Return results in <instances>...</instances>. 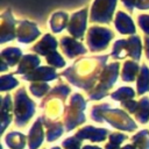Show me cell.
<instances>
[{
    "instance_id": "obj_5",
    "label": "cell",
    "mask_w": 149,
    "mask_h": 149,
    "mask_svg": "<svg viewBox=\"0 0 149 149\" xmlns=\"http://www.w3.org/2000/svg\"><path fill=\"white\" fill-rule=\"evenodd\" d=\"M127 139L126 135L123 134H119V133H114L109 136V143L106 146L105 149H121L120 144Z\"/></svg>"
},
{
    "instance_id": "obj_7",
    "label": "cell",
    "mask_w": 149,
    "mask_h": 149,
    "mask_svg": "<svg viewBox=\"0 0 149 149\" xmlns=\"http://www.w3.org/2000/svg\"><path fill=\"white\" fill-rule=\"evenodd\" d=\"M62 132H63V129L59 126H55L52 128H49V130L47 133V140L48 141H54V140L58 139L61 136Z\"/></svg>"
},
{
    "instance_id": "obj_6",
    "label": "cell",
    "mask_w": 149,
    "mask_h": 149,
    "mask_svg": "<svg viewBox=\"0 0 149 149\" xmlns=\"http://www.w3.org/2000/svg\"><path fill=\"white\" fill-rule=\"evenodd\" d=\"M63 147L65 149H80V140L74 137H69L63 142Z\"/></svg>"
},
{
    "instance_id": "obj_1",
    "label": "cell",
    "mask_w": 149,
    "mask_h": 149,
    "mask_svg": "<svg viewBox=\"0 0 149 149\" xmlns=\"http://www.w3.org/2000/svg\"><path fill=\"white\" fill-rule=\"evenodd\" d=\"M106 135H107V130L106 129H99V128H93V127H86V128H83L80 129L76 137L79 139V140H83V139H88L91 141H94V142H101L106 139Z\"/></svg>"
},
{
    "instance_id": "obj_4",
    "label": "cell",
    "mask_w": 149,
    "mask_h": 149,
    "mask_svg": "<svg viewBox=\"0 0 149 149\" xmlns=\"http://www.w3.org/2000/svg\"><path fill=\"white\" fill-rule=\"evenodd\" d=\"M6 143L12 149H22L26 144V137L21 133H10L6 136Z\"/></svg>"
},
{
    "instance_id": "obj_8",
    "label": "cell",
    "mask_w": 149,
    "mask_h": 149,
    "mask_svg": "<svg viewBox=\"0 0 149 149\" xmlns=\"http://www.w3.org/2000/svg\"><path fill=\"white\" fill-rule=\"evenodd\" d=\"M83 149H101V148H99L97 146H84Z\"/></svg>"
},
{
    "instance_id": "obj_2",
    "label": "cell",
    "mask_w": 149,
    "mask_h": 149,
    "mask_svg": "<svg viewBox=\"0 0 149 149\" xmlns=\"http://www.w3.org/2000/svg\"><path fill=\"white\" fill-rule=\"evenodd\" d=\"M132 144H127L121 149H149V132H140L132 139Z\"/></svg>"
},
{
    "instance_id": "obj_9",
    "label": "cell",
    "mask_w": 149,
    "mask_h": 149,
    "mask_svg": "<svg viewBox=\"0 0 149 149\" xmlns=\"http://www.w3.org/2000/svg\"><path fill=\"white\" fill-rule=\"evenodd\" d=\"M52 149H61V148H59V147H54Z\"/></svg>"
},
{
    "instance_id": "obj_3",
    "label": "cell",
    "mask_w": 149,
    "mask_h": 149,
    "mask_svg": "<svg viewBox=\"0 0 149 149\" xmlns=\"http://www.w3.org/2000/svg\"><path fill=\"white\" fill-rule=\"evenodd\" d=\"M43 141V132L40 121L35 122L34 127L31 128L29 136H28V146L29 149H37Z\"/></svg>"
}]
</instances>
